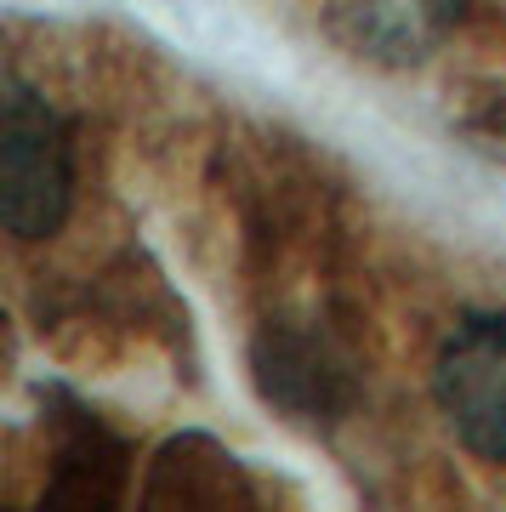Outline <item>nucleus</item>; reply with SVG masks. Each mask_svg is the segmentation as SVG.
I'll use <instances>...</instances> for the list:
<instances>
[{
	"label": "nucleus",
	"mask_w": 506,
	"mask_h": 512,
	"mask_svg": "<svg viewBox=\"0 0 506 512\" xmlns=\"http://www.w3.org/2000/svg\"><path fill=\"white\" fill-rule=\"evenodd\" d=\"M74 205V137L63 114L18 69L6 74L0 114V222L12 239H52Z\"/></svg>",
	"instance_id": "nucleus-1"
},
{
	"label": "nucleus",
	"mask_w": 506,
	"mask_h": 512,
	"mask_svg": "<svg viewBox=\"0 0 506 512\" xmlns=\"http://www.w3.org/2000/svg\"><path fill=\"white\" fill-rule=\"evenodd\" d=\"M433 404L467 456L506 467V313H461L438 342Z\"/></svg>",
	"instance_id": "nucleus-2"
}]
</instances>
